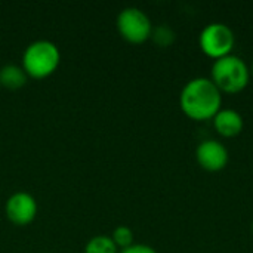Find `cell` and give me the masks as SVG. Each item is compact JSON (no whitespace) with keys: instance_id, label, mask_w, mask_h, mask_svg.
<instances>
[{"instance_id":"obj_1","label":"cell","mask_w":253,"mask_h":253,"mask_svg":"<svg viewBox=\"0 0 253 253\" xmlns=\"http://www.w3.org/2000/svg\"><path fill=\"white\" fill-rule=\"evenodd\" d=\"M179 101L181 108L187 116L203 120L215 117V114L219 111L222 96L213 80L206 77H196L184 86Z\"/></svg>"},{"instance_id":"obj_2","label":"cell","mask_w":253,"mask_h":253,"mask_svg":"<svg viewBox=\"0 0 253 253\" xmlns=\"http://www.w3.org/2000/svg\"><path fill=\"white\" fill-rule=\"evenodd\" d=\"M61 61L58 46L50 40H36L30 43L22 55V68L27 76L42 79L52 74Z\"/></svg>"},{"instance_id":"obj_3","label":"cell","mask_w":253,"mask_h":253,"mask_svg":"<svg viewBox=\"0 0 253 253\" xmlns=\"http://www.w3.org/2000/svg\"><path fill=\"white\" fill-rule=\"evenodd\" d=\"M212 77L219 90L239 92L249 82V68L242 58L230 53L213 62Z\"/></svg>"},{"instance_id":"obj_4","label":"cell","mask_w":253,"mask_h":253,"mask_svg":"<svg viewBox=\"0 0 253 253\" xmlns=\"http://www.w3.org/2000/svg\"><path fill=\"white\" fill-rule=\"evenodd\" d=\"M117 28L120 34L132 42L141 43L151 36L153 25L148 15L139 7H125L117 16Z\"/></svg>"},{"instance_id":"obj_5","label":"cell","mask_w":253,"mask_h":253,"mask_svg":"<svg viewBox=\"0 0 253 253\" xmlns=\"http://www.w3.org/2000/svg\"><path fill=\"white\" fill-rule=\"evenodd\" d=\"M200 46L205 53L216 59L230 55L234 46V33L227 24L212 22L203 28L200 34Z\"/></svg>"},{"instance_id":"obj_6","label":"cell","mask_w":253,"mask_h":253,"mask_svg":"<svg viewBox=\"0 0 253 253\" xmlns=\"http://www.w3.org/2000/svg\"><path fill=\"white\" fill-rule=\"evenodd\" d=\"M6 215L16 225H27L37 215V202L30 193L16 191L6 202Z\"/></svg>"},{"instance_id":"obj_7","label":"cell","mask_w":253,"mask_h":253,"mask_svg":"<svg viewBox=\"0 0 253 253\" xmlns=\"http://www.w3.org/2000/svg\"><path fill=\"white\" fill-rule=\"evenodd\" d=\"M197 160L208 170H219L228 162L227 148L216 139H206L197 147Z\"/></svg>"},{"instance_id":"obj_8","label":"cell","mask_w":253,"mask_h":253,"mask_svg":"<svg viewBox=\"0 0 253 253\" xmlns=\"http://www.w3.org/2000/svg\"><path fill=\"white\" fill-rule=\"evenodd\" d=\"M213 123L216 130L224 136H234L243 129V117L231 108L219 110L213 117Z\"/></svg>"},{"instance_id":"obj_9","label":"cell","mask_w":253,"mask_h":253,"mask_svg":"<svg viewBox=\"0 0 253 253\" xmlns=\"http://www.w3.org/2000/svg\"><path fill=\"white\" fill-rule=\"evenodd\" d=\"M27 82V73L16 64H6L0 68V84L7 89H19Z\"/></svg>"},{"instance_id":"obj_10","label":"cell","mask_w":253,"mask_h":253,"mask_svg":"<svg viewBox=\"0 0 253 253\" xmlns=\"http://www.w3.org/2000/svg\"><path fill=\"white\" fill-rule=\"evenodd\" d=\"M84 253H117V246L110 236L99 234L86 243Z\"/></svg>"},{"instance_id":"obj_11","label":"cell","mask_w":253,"mask_h":253,"mask_svg":"<svg viewBox=\"0 0 253 253\" xmlns=\"http://www.w3.org/2000/svg\"><path fill=\"white\" fill-rule=\"evenodd\" d=\"M151 36H153L154 42L160 46H168L175 40V31L166 24H162V25H157L156 28H153Z\"/></svg>"},{"instance_id":"obj_12","label":"cell","mask_w":253,"mask_h":253,"mask_svg":"<svg viewBox=\"0 0 253 253\" xmlns=\"http://www.w3.org/2000/svg\"><path fill=\"white\" fill-rule=\"evenodd\" d=\"M111 239H113V242L116 243V246H117V248L120 246L122 249H125V248L133 245V243H132V242H133V233H132V230H130L129 227H126V225L117 227V228L113 231Z\"/></svg>"},{"instance_id":"obj_13","label":"cell","mask_w":253,"mask_h":253,"mask_svg":"<svg viewBox=\"0 0 253 253\" xmlns=\"http://www.w3.org/2000/svg\"><path fill=\"white\" fill-rule=\"evenodd\" d=\"M120 253H157L156 249H153L151 246L148 245H141V243H136V245H130L125 249H122Z\"/></svg>"},{"instance_id":"obj_14","label":"cell","mask_w":253,"mask_h":253,"mask_svg":"<svg viewBox=\"0 0 253 253\" xmlns=\"http://www.w3.org/2000/svg\"><path fill=\"white\" fill-rule=\"evenodd\" d=\"M252 230H253V224H252Z\"/></svg>"},{"instance_id":"obj_15","label":"cell","mask_w":253,"mask_h":253,"mask_svg":"<svg viewBox=\"0 0 253 253\" xmlns=\"http://www.w3.org/2000/svg\"><path fill=\"white\" fill-rule=\"evenodd\" d=\"M252 70H253V65H252Z\"/></svg>"}]
</instances>
